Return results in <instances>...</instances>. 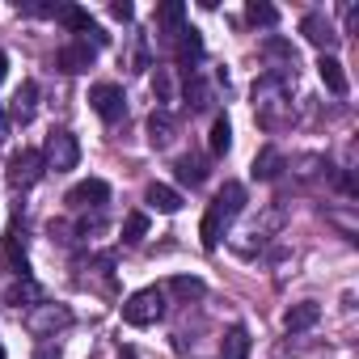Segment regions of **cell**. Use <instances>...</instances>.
<instances>
[{
    "label": "cell",
    "mask_w": 359,
    "mask_h": 359,
    "mask_svg": "<svg viewBox=\"0 0 359 359\" xmlns=\"http://www.w3.org/2000/svg\"><path fill=\"white\" fill-rule=\"evenodd\" d=\"M292 85L296 76H283V72H262L254 81V114L266 131H279L283 123H292Z\"/></svg>",
    "instance_id": "6da1fadb"
},
{
    "label": "cell",
    "mask_w": 359,
    "mask_h": 359,
    "mask_svg": "<svg viewBox=\"0 0 359 359\" xmlns=\"http://www.w3.org/2000/svg\"><path fill=\"white\" fill-rule=\"evenodd\" d=\"M241 212H245V187H241V182H224V187L216 191V199L208 203L203 224H199V237H203V250H208V254L220 245V237L229 233V224H233Z\"/></svg>",
    "instance_id": "7a4b0ae2"
},
{
    "label": "cell",
    "mask_w": 359,
    "mask_h": 359,
    "mask_svg": "<svg viewBox=\"0 0 359 359\" xmlns=\"http://www.w3.org/2000/svg\"><path fill=\"white\" fill-rule=\"evenodd\" d=\"M165 317V287H140L123 300V321L144 330V325H156Z\"/></svg>",
    "instance_id": "3957f363"
},
{
    "label": "cell",
    "mask_w": 359,
    "mask_h": 359,
    "mask_svg": "<svg viewBox=\"0 0 359 359\" xmlns=\"http://www.w3.org/2000/svg\"><path fill=\"white\" fill-rule=\"evenodd\" d=\"M39 152H43V169H47V173H68V169H76V161H81V144H76L72 131H51Z\"/></svg>",
    "instance_id": "277c9868"
},
{
    "label": "cell",
    "mask_w": 359,
    "mask_h": 359,
    "mask_svg": "<svg viewBox=\"0 0 359 359\" xmlns=\"http://www.w3.org/2000/svg\"><path fill=\"white\" fill-rule=\"evenodd\" d=\"M72 325V309L68 304H51V300H43V304H34L30 313H26V330L34 334V338H55L60 330H68Z\"/></svg>",
    "instance_id": "5b68a950"
},
{
    "label": "cell",
    "mask_w": 359,
    "mask_h": 359,
    "mask_svg": "<svg viewBox=\"0 0 359 359\" xmlns=\"http://www.w3.org/2000/svg\"><path fill=\"white\" fill-rule=\"evenodd\" d=\"M43 173H47V169H43V152H39V148H22V152H13V161H9V187H13V191H30Z\"/></svg>",
    "instance_id": "8992f818"
},
{
    "label": "cell",
    "mask_w": 359,
    "mask_h": 359,
    "mask_svg": "<svg viewBox=\"0 0 359 359\" xmlns=\"http://www.w3.org/2000/svg\"><path fill=\"white\" fill-rule=\"evenodd\" d=\"M72 212H102L110 203V182H102V177H85V182H76L64 199Z\"/></svg>",
    "instance_id": "52a82bcc"
},
{
    "label": "cell",
    "mask_w": 359,
    "mask_h": 359,
    "mask_svg": "<svg viewBox=\"0 0 359 359\" xmlns=\"http://www.w3.org/2000/svg\"><path fill=\"white\" fill-rule=\"evenodd\" d=\"M89 106H93L106 123H118V118L127 114V93H123V85H114V81H102V85L89 89Z\"/></svg>",
    "instance_id": "ba28073f"
},
{
    "label": "cell",
    "mask_w": 359,
    "mask_h": 359,
    "mask_svg": "<svg viewBox=\"0 0 359 359\" xmlns=\"http://www.w3.org/2000/svg\"><path fill=\"white\" fill-rule=\"evenodd\" d=\"M93 55H97V51H93L85 39H72V43H64V47L55 51V68L68 72V76H81V72L93 68Z\"/></svg>",
    "instance_id": "9c48e42d"
},
{
    "label": "cell",
    "mask_w": 359,
    "mask_h": 359,
    "mask_svg": "<svg viewBox=\"0 0 359 359\" xmlns=\"http://www.w3.org/2000/svg\"><path fill=\"white\" fill-rule=\"evenodd\" d=\"M173 51H177V64H182V72L191 76V72H199V60H203V39H199V30H177L173 39Z\"/></svg>",
    "instance_id": "30bf717a"
},
{
    "label": "cell",
    "mask_w": 359,
    "mask_h": 359,
    "mask_svg": "<svg viewBox=\"0 0 359 359\" xmlns=\"http://www.w3.org/2000/svg\"><path fill=\"white\" fill-rule=\"evenodd\" d=\"M60 22L68 26V30H76V34H85V43L97 51L102 43H106V34H102V26L85 13V9H76V5H64V13H60Z\"/></svg>",
    "instance_id": "8fae6325"
},
{
    "label": "cell",
    "mask_w": 359,
    "mask_h": 359,
    "mask_svg": "<svg viewBox=\"0 0 359 359\" xmlns=\"http://www.w3.org/2000/svg\"><path fill=\"white\" fill-rule=\"evenodd\" d=\"M5 110H9V123H22V127H26V123L39 114V85H34V81H22V89L13 93V102H9Z\"/></svg>",
    "instance_id": "7c38bea8"
},
{
    "label": "cell",
    "mask_w": 359,
    "mask_h": 359,
    "mask_svg": "<svg viewBox=\"0 0 359 359\" xmlns=\"http://www.w3.org/2000/svg\"><path fill=\"white\" fill-rule=\"evenodd\" d=\"M173 140H177V114L156 106V110L148 114V144H152V148H169Z\"/></svg>",
    "instance_id": "4fadbf2b"
},
{
    "label": "cell",
    "mask_w": 359,
    "mask_h": 359,
    "mask_svg": "<svg viewBox=\"0 0 359 359\" xmlns=\"http://www.w3.org/2000/svg\"><path fill=\"white\" fill-rule=\"evenodd\" d=\"M287 169V156L275 148V144H266L258 156H254V165H250V173H254V182H275V177Z\"/></svg>",
    "instance_id": "5bb4252c"
},
{
    "label": "cell",
    "mask_w": 359,
    "mask_h": 359,
    "mask_svg": "<svg viewBox=\"0 0 359 359\" xmlns=\"http://www.w3.org/2000/svg\"><path fill=\"white\" fill-rule=\"evenodd\" d=\"M300 34H304L313 47H321V55L338 43V30H334V26H330V18H321V13H309V18L300 22Z\"/></svg>",
    "instance_id": "9a60e30c"
},
{
    "label": "cell",
    "mask_w": 359,
    "mask_h": 359,
    "mask_svg": "<svg viewBox=\"0 0 359 359\" xmlns=\"http://www.w3.org/2000/svg\"><path fill=\"white\" fill-rule=\"evenodd\" d=\"M262 55L275 64V68H266V72L296 76V47H292V43H283V39H266V43H262Z\"/></svg>",
    "instance_id": "2e32d148"
},
{
    "label": "cell",
    "mask_w": 359,
    "mask_h": 359,
    "mask_svg": "<svg viewBox=\"0 0 359 359\" xmlns=\"http://www.w3.org/2000/svg\"><path fill=\"white\" fill-rule=\"evenodd\" d=\"M5 254H9V262L18 266V275H30V262H26V224H22V216L9 224V233H5Z\"/></svg>",
    "instance_id": "e0dca14e"
},
{
    "label": "cell",
    "mask_w": 359,
    "mask_h": 359,
    "mask_svg": "<svg viewBox=\"0 0 359 359\" xmlns=\"http://www.w3.org/2000/svg\"><path fill=\"white\" fill-rule=\"evenodd\" d=\"M321 321V309L313 304V300H300V304H292L287 313H283V330L287 334H304V330H313Z\"/></svg>",
    "instance_id": "ac0fdd59"
},
{
    "label": "cell",
    "mask_w": 359,
    "mask_h": 359,
    "mask_svg": "<svg viewBox=\"0 0 359 359\" xmlns=\"http://www.w3.org/2000/svg\"><path fill=\"white\" fill-rule=\"evenodd\" d=\"M173 177L182 187H203L208 182V161L203 156H177L173 161Z\"/></svg>",
    "instance_id": "d6986e66"
},
{
    "label": "cell",
    "mask_w": 359,
    "mask_h": 359,
    "mask_svg": "<svg viewBox=\"0 0 359 359\" xmlns=\"http://www.w3.org/2000/svg\"><path fill=\"white\" fill-rule=\"evenodd\" d=\"M187 106H191V110H212V106H216V89L208 85L203 72H191V76H187Z\"/></svg>",
    "instance_id": "ffe728a7"
},
{
    "label": "cell",
    "mask_w": 359,
    "mask_h": 359,
    "mask_svg": "<svg viewBox=\"0 0 359 359\" xmlns=\"http://www.w3.org/2000/svg\"><path fill=\"white\" fill-rule=\"evenodd\" d=\"M144 203H148V208H156V212H165V216H173L177 208H182V195H177L173 187H165V182H152V187H148V195H144Z\"/></svg>",
    "instance_id": "44dd1931"
},
{
    "label": "cell",
    "mask_w": 359,
    "mask_h": 359,
    "mask_svg": "<svg viewBox=\"0 0 359 359\" xmlns=\"http://www.w3.org/2000/svg\"><path fill=\"white\" fill-rule=\"evenodd\" d=\"M156 26L165 30V43H169L177 30H187V5H177V0L161 5V9H156Z\"/></svg>",
    "instance_id": "7402d4cb"
},
{
    "label": "cell",
    "mask_w": 359,
    "mask_h": 359,
    "mask_svg": "<svg viewBox=\"0 0 359 359\" xmlns=\"http://www.w3.org/2000/svg\"><path fill=\"white\" fill-rule=\"evenodd\" d=\"M250 346H254V342H250V330H245V325H233V330L220 338V359H245Z\"/></svg>",
    "instance_id": "603a6c76"
},
{
    "label": "cell",
    "mask_w": 359,
    "mask_h": 359,
    "mask_svg": "<svg viewBox=\"0 0 359 359\" xmlns=\"http://www.w3.org/2000/svg\"><path fill=\"white\" fill-rule=\"evenodd\" d=\"M317 72H321V81H325V89H330L334 97H342V93H346V72H342V64H338L334 55H321Z\"/></svg>",
    "instance_id": "cb8c5ba5"
},
{
    "label": "cell",
    "mask_w": 359,
    "mask_h": 359,
    "mask_svg": "<svg viewBox=\"0 0 359 359\" xmlns=\"http://www.w3.org/2000/svg\"><path fill=\"white\" fill-rule=\"evenodd\" d=\"M9 300H13V304H26V309H34V304H43V287H39V283H34L30 275H22V279L13 283Z\"/></svg>",
    "instance_id": "d4e9b609"
},
{
    "label": "cell",
    "mask_w": 359,
    "mask_h": 359,
    "mask_svg": "<svg viewBox=\"0 0 359 359\" xmlns=\"http://www.w3.org/2000/svg\"><path fill=\"white\" fill-rule=\"evenodd\" d=\"M208 144H212V152H216V156H224V152H229V144H233V127H229V118H224V114H216Z\"/></svg>",
    "instance_id": "484cf974"
},
{
    "label": "cell",
    "mask_w": 359,
    "mask_h": 359,
    "mask_svg": "<svg viewBox=\"0 0 359 359\" xmlns=\"http://www.w3.org/2000/svg\"><path fill=\"white\" fill-rule=\"evenodd\" d=\"M245 18H250L254 26H275V22H279V9L266 5V0H250V5H245Z\"/></svg>",
    "instance_id": "4316f807"
},
{
    "label": "cell",
    "mask_w": 359,
    "mask_h": 359,
    "mask_svg": "<svg viewBox=\"0 0 359 359\" xmlns=\"http://www.w3.org/2000/svg\"><path fill=\"white\" fill-rule=\"evenodd\" d=\"M292 165H296V173H300V177H317L321 169H330V161H325L321 152H309V156H296ZM292 165H287V169H292Z\"/></svg>",
    "instance_id": "83f0119b"
},
{
    "label": "cell",
    "mask_w": 359,
    "mask_h": 359,
    "mask_svg": "<svg viewBox=\"0 0 359 359\" xmlns=\"http://www.w3.org/2000/svg\"><path fill=\"white\" fill-rule=\"evenodd\" d=\"M169 292H173V296H182V300H199L208 287H203V279H187V275H177V279L169 283Z\"/></svg>",
    "instance_id": "f1b7e54d"
},
{
    "label": "cell",
    "mask_w": 359,
    "mask_h": 359,
    "mask_svg": "<svg viewBox=\"0 0 359 359\" xmlns=\"http://www.w3.org/2000/svg\"><path fill=\"white\" fill-rule=\"evenodd\" d=\"M144 233H148V216H144V212H131V216L123 220V241H131V245H135Z\"/></svg>",
    "instance_id": "f546056e"
},
{
    "label": "cell",
    "mask_w": 359,
    "mask_h": 359,
    "mask_svg": "<svg viewBox=\"0 0 359 359\" xmlns=\"http://www.w3.org/2000/svg\"><path fill=\"white\" fill-rule=\"evenodd\" d=\"M152 89H156V97L165 102L161 110H169V102H173V76H169V68H156V76H152Z\"/></svg>",
    "instance_id": "4dcf8cb0"
},
{
    "label": "cell",
    "mask_w": 359,
    "mask_h": 359,
    "mask_svg": "<svg viewBox=\"0 0 359 359\" xmlns=\"http://www.w3.org/2000/svg\"><path fill=\"white\" fill-rule=\"evenodd\" d=\"M9 131H13V123H9V110H5V102H0V148L9 144Z\"/></svg>",
    "instance_id": "1f68e13d"
},
{
    "label": "cell",
    "mask_w": 359,
    "mask_h": 359,
    "mask_svg": "<svg viewBox=\"0 0 359 359\" xmlns=\"http://www.w3.org/2000/svg\"><path fill=\"white\" fill-rule=\"evenodd\" d=\"M110 13H114L118 22H131V13H135V9L127 5V0H114V5H110Z\"/></svg>",
    "instance_id": "d6a6232c"
},
{
    "label": "cell",
    "mask_w": 359,
    "mask_h": 359,
    "mask_svg": "<svg viewBox=\"0 0 359 359\" xmlns=\"http://www.w3.org/2000/svg\"><path fill=\"white\" fill-rule=\"evenodd\" d=\"M34 359H60V346H55V342H43V346L34 351Z\"/></svg>",
    "instance_id": "836d02e7"
},
{
    "label": "cell",
    "mask_w": 359,
    "mask_h": 359,
    "mask_svg": "<svg viewBox=\"0 0 359 359\" xmlns=\"http://www.w3.org/2000/svg\"><path fill=\"white\" fill-rule=\"evenodd\" d=\"M5 76H9V60H5V55H0V81H5Z\"/></svg>",
    "instance_id": "e575fe53"
},
{
    "label": "cell",
    "mask_w": 359,
    "mask_h": 359,
    "mask_svg": "<svg viewBox=\"0 0 359 359\" xmlns=\"http://www.w3.org/2000/svg\"><path fill=\"white\" fill-rule=\"evenodd\" d=\"M0 359H5V346H0Z\"/></svg>",
    "instance_id": "d590c367"
}]
</instances>
